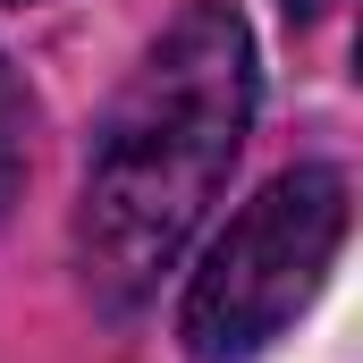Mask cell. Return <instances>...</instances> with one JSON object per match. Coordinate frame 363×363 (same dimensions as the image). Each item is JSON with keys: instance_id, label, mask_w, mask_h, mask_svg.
Returning a JSON list of instances; mask_svg holds the SVG:
<instances>
[{"instance_id": "1", "label": "cell", "mask_w": 363, "mask_h": 363, "mask_svg": "<svg viewBox=\"0 0 363 363\" xmlns=\"http://www.w3.org/2000/svg\"><path fill=\"white\" fill-rule=\"evenodd\" d=\"M254 127V34L228 0H186L118 85L93 127L77 194V271L93 304L135 313L161 271H178L186 237L220 203V186Z\"/></svg>"}, {"instance_id": "2", "label": "cell", "mask_w": 363, "mask_h": 363, "mask_svg": "<svg viewBox=\"0 0 363 363\" xmlns=\"http://www.w3.org/2000/svg\"><path fill=\"white\" fill-rule=\"evenodd\" d=\"M347 169H287L271 178L203 254V271L186 287V355L194 363H245L254 347H271L279 330L313 304V287L330 279L338 245H347Z\"/></svg>"}, {"instance_id": "3", "label": "cell", "mask_w": 363, "mask_h": 363, "mask_svg": "<svg viewBox=\"0 0 363 363\" xmlns=\"http://www.w3.org/2000/svg\"><path fill=\"white\" fill-rule=\"evenodd\" d=\"M17 186H26V93L0 60V211L17 203Z\"/></svg>"}, {"instance_id": "4", "label": "cell", "mask_w": 363, "mask_h": 363, "mask_svg": "<svg viewBox=\"0 0 363 363\" xmlns=\"http://www.w3.org/2000/svg\"><path fill=\"white\" fill-rule=\"evenodd\" d=\"M321 9H338V0H287V17H321Z\"/></svg>"}]
</instances>
